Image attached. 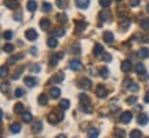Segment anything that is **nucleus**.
Here are the masks:
<instances>
[{"mask_svg":"<svg viewBox=\"0 0 149 138\" xmlns=\"http://www.w3.org/2000/svg\"><path fill=\"white\" fill-rule=\"evenodd\" d=\"M47 119L51 124H57V123L62 122V119H64V112L62 111H53L47 116Z\"/></svg>","mask_w":149,"mask_h":138,"instance_id":"obj_1","label":"nucleus"},{"mask_svg":"<svg viewBox=\"0 0 149 138\" xmlns=\"http://www.w3.org/2000/svg\"><path fill=\"white\" fill-rule=\"evenodd\" d=\"M91 86H93V83H91V80L88 77H81L77 82V87H80L81 90H90Z\"/></svg>","mask_w":149,"mask_h":138,"instance_id":"obj_2","label":"nucleus"},{"mask_svg":"<svg viewBox=\"0 0 149 138\" xmlns=\"http://www.w3.org/2000/svg\"><path fill=\"white\" fill-rule=\"evenodd\" d=\"M112 18V14L111 11L108 10V8H104V10H101V13L98 14V20L101 22H107V21H111Z\"/></svg>","mask_w":149,"mask_h":138,"instance_id":"obj_3","label":"nucleus"},{"mask_svg":"<svg viewBox=\"0 0 149 138\" xmlns=\"http://www.w3.org/2000/svg\"><path fill=\"white\" fill-rule=\"evenodd\" d=\"M95 94H97V97H100V98H107L108 97L107 87L102 86V84H98L97 86V89H95Z\"/></svg>","mask_w":149,"mask_h":138,"instance_id":"obj_4","label":"nucleus"},{"mask_svg":"<svg viewBox=\"0 0 149 138\" xmlns=\"http://www.w3.org/2000/svg\"><path fill=\"white\" fill-rule=\"evenodd\" d=\"M64 58V53L61 51V53H57V54H54L53 57H51V59H50V66H57L59 62V59H62Z\"/></svg>","mask_w":149,"mask_h":138,"instance_id":"obj_5","label":"nucleus"},{"mask_svg":"<svg viewBox=\"0 0 149 138\" xmlns=\"http://www.w3.org/2000/svg\"><path fill=\"white\" fill-rule=\"evenodd\" d=\"M131 119H133V113L131 112H123L122 115H120V122L124 123V124H127V123L131 122Z\"/></svg>","mask_w":149,"mask_h":138,"instance_id":"obj_6","label":"nucleus"},{"mask_svg":"<svg viewBox=\"0 0 149 138\" xmlns=\"http://www.w3.org/2000/svg\"><path fill=\"white\" fill-rule=\"evenodd\" d=\"M69 68L72 69V70H74V72H77V70H81V69H83V65H81V62H80L79 59H73V61H70Z\"/></svg>","mask_w":149,"mask_h":138,"instance_id":"obj_7","label":"nucleus"},{"mask_svg":"<svg viewBox=\"0 0 149 138\" xmlns=\"http://www.w3.org/2000/svg\"><path fill=\"white\" fill-rule=\"evenodd\" d=\"M4 6L10 10H17L19 7V3L17 0H4Z\"/></svg>","mask_w":149,"mask_h":138,"instance_id":"obj_8","label":"nucleus"},{"mask_svg":"<svg viewBox=\"0 0 149 138\" xmlns=\"http://www.w3.org/2000/svg\"><path fill=\"white\" fill-rule=\"evenodd\" d=\"M135 72L138 75H141V76H144V79H146V69H145V65L142 64V62H138V64L135 65Z\"/></svg>","mask_w":149,"mask_h":138,"instance_id":"obj_9","label":"nucleus"},{"mask_svg":"<svg viewBox=\"0 0 149 138\" xmlns=\"http://www.w3.org/2000/svg\"><path fill=\"white\" fill-rule=\"evenodd\" d=\"M37 83H39L37 77H33V76H26L25 77V84L28 87H35V86H37Z\"/></svg>","mask_w":149,"mask_h":138,"instance_id":"obj_10","label":"nucleus"},{"mask_svg":"<svg viewBox=\"0 0 149 138\" xmlns=\"http://www.w3.org/2000/svg\"><path fill=\"white\" fill-rule=\"evenodd\" d=\"M42 128H43V123L40 122V120H35V122L32 123V131L35 134L40 133V131H42Z\"/></svg>","mask_w":149,"mask_h":138,"instance_id":"obj_11","label":"nucleus"},{"mask_svg":"<svg viewBox=\"0 0 149 138\" xmlns=\"http://www.w3.org/2000/svg\"><path fill=\"white\" fill-rule=\"evenodd\" d=\"M25 37H26L28 40H36L37 39V32L35 29H28L26 32H25Z\"/></svg>","mask_w":149,"mask_h":138,"instance_id":"obj_12","label":"nucleus"},{"mask_svg":"<svg viewBox=\"0 0 149 138\" xmlns=\"http://www.w3.org/2000/svg\"><path fill=\"white\" fill-rule=\"evenodd\" d=\"M40 28H42L43 31H48L50 28H51V21L47 20V18H43L40 20Z\"/></svg>","mask_w":149,"mask_h":138,"instance_id":"obj_13","label":"nucleus"},{"mask_svg":"<svg viewBox=\"0 0 149 138\" xmlns=\"http://www.w3.org/2000/svg\"><path fill=\"white\" fill-rule=\"evenodd\" d=\"M138 124H141V126H145V124H148L149 122V116L148 115H145V113H141V115H138Z\"/></svg>","mask_w":149,"mask_h":138,"instance_id":"obj_14","label":"nucleus"},{"mask_svg":"<svg viewBox=\"0 0 149 138\" xmlns=\"http://www.w3.org/2000/svg\"><path fill=\"white\" fill-rule=\"evenodd\" d=\"M87 135H88V138H98V135H100V130H98V128L91 127V128L87 130Z\"/></svg>","mask_w":149,"mask_h":138,"instance_id":"obj_15","label":"nucleus"},{"mask_svg":"<svg viewBox=\"0 0 149 138\" xmlns=\"http://www.w3.org/2000/svg\"><path fill=\"white\" fill-rule=\"evenodd\" d=\"M86 26H87V24H86L84 21H79V20L76 21V32H77V33L83 32V31L86 29Z\"/></svg>","mask_w":149,"mask_h":138,"instance_id":"obj_16","label":"nucleus"},{"mask_svg":"<svg viewBox=\"0 0 149 138\" xmlns=\"http://www.w3.org/2000/svg\"><path fill=\"white\" fill-rule=\"evenodd\" d=\"M50 95H51V98L57 100V98L61 97V90H59L58 87H51V90H50Z\"/></svg>","mask_w":149,"mask_h":138,"instance_id":"obj_17","label":"nucleus"},{"mask_svg":"<svg viewBox=\"0 0 149 138\" xmlns=\"http://www.w3.org/2000/svg\"><path fill=\"white\" fill-rule=\"evenodd\" d=\"M130 24H131L130 18H123V21H120V24H119V28H120L122 31H126V29L130 26Z\"/></svg>","mask_w":149,"mask_h":138,"instance_id":"obj_18","label":"nucleus"},{"mask_svg":"<svg viewBox=\"0 0 149 138\" xmlns=\"http://www.w3.org/2000/svg\"><path fill=\"white\" fill-rule=\"evenodd\" d=\"M131 69H133V65H131V62H130V61H123V62H122V70H123V72L128 73Z\"/></svg>","mask_w":149,"mask_h":138,"instance_id":"obj_19","label":"nucleus"},{"mask_svg":"<svg viewBox=\"0 0 149 138\" xmlns=\"http://www.w3.org/2000/svg\"><path fill=\"white\" fill-rule=\"evenodd\" d=\"M10 131L13 134H19L21 133V124L19 123H13L10 126Z\"/></svg>","mask_w":149,"mask_h":138,"instance_id":"obj_20","label":"nucleus"},{"mask_svg":"<svg viewBox=\"0 0 149 138\" xmlns=\"http://www.w3.org/2000/svg\"><path fill=\"white\" fill-rule=\"evenodd\" d=\"M88 4H90V0H76V6H77L79 8H81V10L87 8Z\"/></svg>","mask_w":149,"mask_h":138,"instance_id":"obj_21","label":"nucleus"},{"mask_svg":"<svg viewBox=\"0 0 149 138\" xmlns=\"http://www.w3.org/2000/svg\"><path fill=\"white\" fill-rule=\"evenodd\" d=\"M69 106H70L69 100H61V101H59V108H61V111H68Z\"/></svg>","mask_w":149,"mask_h":138,"instance_id":"obj_22","label":"nucleus"},{"mask_svg":"<svg viewBox=\"0 0 149 138\" xmlns=\"http://www.w3.org/2000/svg\"><path fill=\"white\" fill-rule=\"evenodd\" d=\"M21 119H22V120H24L25 123L32 122V119H33V117H32V113H31V112H26V111H25V112H24V113L21 115Z\"/></svg>","mask_w":149,"mask_h":138,"instance_id":"obj_23","label":"nucleus"},{"mask_svg":"<svg viewBox=\"0 0 149 138\" xmlns=\"http://www.w3.org/2000/svg\"><path fill=\"white\" fill-rule=\"evenodd\" d=\"M104 40H105L107 43H113V40H115L113 33L109 32V31H108V32H105V33H104Z\"/></svg>","mask_w":149,"mask_h":138,"instance_id":"obj_24","label":"nucleus"},{"mask_svg":"<svg viewBox=\"0 0 149 138\" xmlns=\"http://www.w3.org/2000/svg\"><path fill=\"white\" fill-rule=\"evenodd\" d=\"M47 46L50 48H55L58 46V40H57V37H50L47 40Z\"/></svg>","mask_w":149,"mask_h":138,"instance_id":"obj_25","label":"nucleus"},{"mask_svg":"<svg viewBox=\"0 0 149 138\" xmlns=\"http://www.w3.org/2000/svg\"><path fill=\"white\" fill-rule=\"evenodd\" d=\"M126 87H127L130 91H133V93L139 90V86L137 84V83H134V82H130V80H128V86H126Z\"/></svg>","mask_w":149,"mask_h":138,"instance_id":"obj_26","label":"nucleus"},{"mask_svg":"<svg viewBox=\"0 0 149 138\" xmlns=\"http://www.w3.org/2000/svg\"><path fill=\"white\" fill-rule=\"evenodd\" d=\"M64 79H65V75L62 73V72H59V73H57L55 76H54L51 82H53V83H61Z\"/></svg>","mask_w":149,"mask_h":138,"instance_id":"obj_27","label":"nucleus"},{"mask_svg":"<svg viewBox=\"0 0 149 138\" xmlns=\"http://www.w3.org/2000/svg\"><path fill=\"white\" fill-rule=\"evenodd\" d=\"M37 102L40 104V105H47L48 104V97L46 94H40L39 98H37Z\"/></svg>","mask_w":149,"mask_h":138,"instance_id":"obj_28","label":"nucleus"},{"mask_svg":"<svg viewBox=\"0 0 149 138\" xmlns=\"http://www.w3.org/2000/svg\"><path fill=\"white\" fill-rule=\"evenodd\" d=\"M77 97H79L80 104H90V100H88V95H87V94H84V93H80Z\"/></svg>","mask_w":149,"mask_h":138,"instance_id":"obj_29","label":"nucleus"},{"mask_svg":"<svg viewBox=\"0 0 149 138\" xmlns=\"http://www.w3.org/2000/svg\"><path fill=\"white\" fill-rule=\"evenodd\" d=\"M93 51H94V55H101V54H104V47H102V44H95L94 48H93Z\"/></svg>","mask_w":149,"mask_h":138,"instance_id":"obj_30","label":"nucleus"},{"mask_svg":"<svg viewBox=\"0 0 149 138\" xmlns=\"http://www.w3.org/2000/svg\"><path fill=\"white\" fill-rule=\"evenodd\" d=\"M26 8L33 13V11L37 8V3L35 1V0H29V1H28V4H26Z\"/></svg>","mask_w":149,"mask_h":138,"instance_id":"obj_31","label":"nucleus"},{"mask_svg":"<svg viewBox=\"0 0 149 138\" xmlns=\"http://www.w3.org/2000/svg\"><path fill=\"white\" fill-rule=\"evenodd\" d=\"M57 21L61 22V24H65L68 21V15L65 13H59V14H57Z\"/></svg>","mask_w":149,"mask_h":138,"instance_id":"obj_32","label":"nucleus"},{"mask_svg":"<svg viewBox=\"0 0 149 138\" xmlns=\"http://www.w3.org/2000/svg\"><path fill=\"white\" fill-rule=\"evenodd\" d=\"M64 35H65V29H64V28H57V29L53 32V36L54 37H61V36H64Z\"/></svg>","mask_w":149,"mask_h":138,"instance_id":"obj_33","label":"nucleus"},{"mask_svg":"<svg viewBox=\"0 0 149 138\" xmlns=\"http://www.w3.org/2000/svg\"><path fill=\"white\" fill-rule=\"evenodd\" d=\"M80 109L86 113H91L93 109H91V104H80Z\"/></svg>","mask_w":149,"mask_h":138,"instance_id":"obj_34","label":"nucleus"},{"mask_svg":"<svg viewBox=\"0 0 149 138\" xmlns=\"http://www.w3.org/2000/svg\"><path fill=\"white\" fill-rule=\"evenodd\" d=\"M139 25H141V28H142L144 31H148L149 29V18H142L141 22H139Z\"/></svg>","mask_w":149,"mask_h":138,"instance_id":"obj_35","label":"nucleus"},{"mask_svg":"<svg viewBox=\"0 0 149 138\" xmlns=\"http://www.w3.org/2000/svg\"><path fill=\"white\" fill-rule=\"evenodd\" d=\"M24 58V55L22 54H18V55H13V57H10L8 58V64H14V62H18L19 59Z\"/></svg>","mask_w":149,"mask_h":138,"instance_id":"obj_36","label":"nucleus"},{"mask_svg":"<svg viewBox=\"0 0 149 138\" xmlns=\"http://www.w3.org/2000/svg\"><path fill=\"white\" fill-rule=\"evenodd\" d=\"M138 55L139 57H141V58H148L149 57V50L146 47H144V48H141V50H139V53H138Z\"/></svg>","mask_w":149,"mask_h":138,"instance_id":"obj_37","label":"nucleus"},{"mask_svg":"<svg viewBox=\"0 0 149 138\" xmlns=\"http://www.w3.org/2000/svg\"><path fill=\"white\" fill-rule=\"evenodd\" d=\"M100 76L102 79H108L109 77V69L108 68H101L100 69Z\"/></svg>","mask_w":149,"mask_h":138,"instance_id":"obj_38","label":"nucleus"},{"mask_svg":"<svg viewBox=\"0 0 149 138\" xmlns=\"http://www.w3.org/2000/svg\"><path fill=\"white\" fill-rule=\"evenodd\" d=\"M14 112H15V113H24V105H22L21 102H18V104H15V106H14Z\"/></svg>","mask_w":149,"mask_h":138,"instance_id":"obj_39","label":"nucleus"},{"mask_svg":"<svg viewBox=\"0 0 149 138\" xmlns=\"http://www.w3.org/2000/svg\"><path fill=\"white\" fill-rule=\"evenodd\" d=\"M3 51L4 53H13L14 51V46L10 44V43H6L4 46H3Z\"/></svg>","mask_w":149,"mask_h":138,"instance_id":"obj_40","label":"nucleus"},{"mask_svg":"<svg viewBox=\"0 0 149 138\" xmlns=\"http://www.w3.org/2000/svg\"><path fill=\"white\" fill-rule=\"evenodd\" d=\"M42 7H43V11H44V13H50V11L53 10V4H51V3H47V1H44Z\"/></svg>","mask_w":149,"mask_h":138,"instance_id":"obj_41","label":"nucleus"},{"mask_svg":"<svg viewBox=\"0 0 149 138\" xmlns=\"http://www.w3.org/2000/svg\"><path fill=\"white\" fill-rule=\"evenodd\" d=\"M29 70L33 72V73H37V72H40V70H42V68H40V65L39 64H33V65L29 66Z\"/></svg>","mask_w":149,"mask_h":138,"instance_id":"obj_42","label":"nucleus"},{"mask_svg":"<svg viewBox=\"0 0 149 138\" xmlns=\"http://www.w3.org/2000/svg\"><path fill=\"white\" fill-rule=\"evenodd\" d=\"M141 137H142V133L139 130H133L130 133V138H141Z\"/></svg>","mask_w":149,"mask_h":138,"instance_id":"obj_43","label":"nucleus"},{"mask_svg":"<svg viewBox=\"0 0 149 138\" xmlns=\"http://www.w3.org/2000/svg\"><path fill=\"white\" fill-rule=\"evenodd\" d=\"M72 51H73V54H77V55H79V54L81 53V50H80V44H79V43H74L73 46H72Z\"/></svg>","mask_w":149,"mask_h":138,"instance_id":"obj_44","label":"nucleus"},{"mask_svg":"<svg viewBox=\"0 0 149 138\" xmlns=\"http://www.w3.org/2000/svg\"><path fill=\"white\" fill-rule=\"evenodd\" d=\"M7 73H8V68H7V65H3L1 69H0V76H1V77H6Z\"/></svg>","mask_w":149,"mask_h":138,"instance_id":"obj_45","label":"nucleus"},{"mask_svg":"<svg viewBox=\"0 0 149 138\" xmlns=\"http://www.w3.org/2000/svg\"><path fill=\"white\" fill-rule=\"evenodd\" d=\"M112 0H100V4H101V7H104V8H108L109 6H111Z\"/></svg>","mask_w":149,"mask_h":138,"instance_id":"obj_46","label":"nucleus"},{"mask_svg":"<svg viewBox=\"0 0 149 138\" xmlns=\"http://www.w3.org/2000/svg\"><path fill=\"white\" fill-rule=\"evenodd\" d=\"M116 137L117 138H124V137H126V131H124V130H122V128H117V130H116Z\"/></svg>","mask_w":149,"mask_h":138,"instance_id":"obj_47","label":"nucleus"},{"mask_svg":"<svg viewBox=\"0 0 149 138\" xmlns=\"http://www.w3.org/2000/svg\"><path fill=\"white\" fill-rule=\"evenodd\" d=\"M57 6H58L59 8H65L68 6V1L66 0H57Z\"/></svg>","mask_w":149,"mask_h":138,"instance_id":"obj_48","label":"nucleus"},{"mask_svg":"<svg viewBox=\"0 0 149 138\" xmlns=\"http://www.w3.org/2000/svg\"><path fill=\"white\" fill-rule=\"evenodd\" d=\"M137 100H138V97H135V95H133V97H130V98H127V104L128 105H134L135 102H137Z\"/></svg>","mask_w":149,"mask_h":138,"instance_id":"obj_49","label":"nucleus"},{"mask_svg":"<svg viewBox=\"0 0 149 138\" xmlns=\"http://www.w3.org/2000/svg\"><path fill=\"white\" fill-rule=\"evenodd\" d=\"M14 94H15L17 98H19V97H22L24 94H25V91L22 90V89H15V91H14Z\"/></svg>","mask_w":149,"mask_h":138,"instance_id":"obj_50","label":"nucleus"},{"mask_svg":"<svg viewBox=\"0 0 149 138\" xmlns=\"http://www.w3.org/2000/svg\"><path fill=\"white\" fill-rule=\"evenodd\" d=\"M3 37H4L6 40H10L11 37H13V32H11V31H6V32L3 33Z\"/></svg>","mask_w":149,"mask_h":138,"instance_id":"obj_51","label":"nucleus"},{"mask_svg":"<svg viewBox=\"0 0 149 138\" xmlns=\"http://www.w3.org/2000/svg\"><path fill=\"white\" fill-rule=\"evenodd\" d=\"M102 59L105 61V62H109L112 59V57H111V54H108V53H105V54H102Z\"/></svg>","mask_w":149,"mask_h":138,"instance_id":"obj_52","label":"nucleus"},{"mask_svg":"<svg viewBox=\"0 0 149 138\" xmlns=\"http://www.w3.org/2000/svg\"><path fill=\"white\" fill-rule=\"evenodd\" d=\"M128 4L131 7H137V6H139V0H128Z\"/></svg>","mask_w":149,"mask_h":138,"instance_id":"obj_53","label":"nucleus"},{"mask_svg":"<svg viewBox=\"0 0 149 138\" xmlns=\"http://www.w3.org/2000/svg\"><path fill=\"white\" fill-rule=\"evenodd\" d=\"M22 70H24V68H21V69H19V70H17V72H15V75H13V80L18 79V77H19V76H21Z\"/></svg>","mask_w":149,"mask_h":138,"instance_id":"obj_54","label":"nucleus"},{"mask_svg":"<svg viewBox=\"0 0 149 138\" xmlns=\"http://www.w3.org/2000/svg\"><path fill=\"white\" fill-rule=\"evenodd\" d=\"M141 40L144 43H149V35H142V36H141Z\"/></svg>","mask_w":149,"mask_h":138,"instance_id":"obj_55","label":"nucleus"},{"mask_svg":"<svg viewBox=\"0 0 149 138\" xmlns=\"http://www.w3.org/2000/svg\"><path fill=\"white\" fill-rule=\"evenodd\" d=\"M14 18H15V21H21L22 14H21V13H19V14H15V15H14Z\"/></svg>","mask_w":149,"mask_h":138,"instance_id":"obj_56","label":"nucleus"},{"mask_svg":"<svg viewBox=\"0 0 149 138\" xmlns=\"http://www.w3.org/2000/svg\"><path fill=\"white\" fill-rule=\"evenodd\" d=\"M31 54H32V55H36V54H37V48L36 47H32V48H31Z\"/></svg>","mask_w":149,"mask_h":138,"instance_id":"obj_57","label":"nucleus"},{"mask_svg":"<svg viewBox=\"0 0 149 138\" xmlns=\"http://www.w3.org/2000/svg\"><path fill=\"white\" fill-rule=\"evenodd\" d=\"M144 101L149 104V93H146V95H145V98H144Z\"/></svg>","mask_w":149,"mask_h":138,"instance_id":"obj_58","label":"nucleus"},{"mask_svg":"<svg viewBox=\"0 0 149 138\" xmlns=\"http://www.w3.org/2000/svg\"><path fill=\"white\" fill-rule=\"evenodd\" d=\"M55 138H68V137H66L65 134H59V135H57V137H55Z\"/></svg>","mask_w":149,"mask_h":138,"instance_id":"obj_59","label":"nucleus"},{"mask_svg":"<svg viewBox=\"0 0 149 138\" xmlns=\"http://www.w3.org/2000/svg\"><path fill=\"white\" fill-rule=\"evenodd\" d=\"M146 11L149 13V3H148V6H146Z\"/></svg>","mask_w":149,"mask_h":138,"instance_id":"obj_60","label":"nucleus"},{"mask_svg":"<svg viewBox=\"0 0 149 138\" xmlns=\"http://www.w3.org/2000/svg\"><path fill=\"white\" fill-rule=\"evenodd\" d=\"M116 1H122V0H116Z\"/></svg>","mask_w":149,"mask_h":138,"instance_id":"obj_61","label":"nucleus"}]
</instances>
